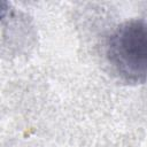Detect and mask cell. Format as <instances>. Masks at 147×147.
Returning <instances> with one entry per match:
<instances>
[{
  "mask_svg": "<svg viewBox=\"0 0 147 147\" xmlns=\"http://www.w3.org/2000/svg\"><path fill=\"white\" fill-rule=\"evenodd\" d=\"M106 56L125 83H147V21L132 18L117 25L107 38Z\"/></svg>",
  "mask_w": 147,
  "mask_h": 147,
  "instance_id": "1",
  "label": "cell"
}]
</instances>
